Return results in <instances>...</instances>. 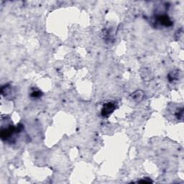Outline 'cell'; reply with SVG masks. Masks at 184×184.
<instances>
[{
	"label": "cell",
	"instance_id": "8992f818",
	"mask_svg": "<svg viewBox=\"0 0 184 184\" xmlns=\"http://www.w3.org/2000/svg\"><path fill=\"white\" fill-rule=\"evenodd\" d=\"M41 96L42 92L39 90H33L30 94V96L32 98H40Z\"/></svg>",
	"mask_w": 184,
	"mask_h": 184
},
{
	"label": "cell",
	"instance_id": "3957f363",
	"mask_svg": "<svg viewBox=\"0 0 184 184\" xmlns=\"http://www.w3.org/2000/svg\"><path fill=\"white\" fill-rule=\"evenodd\" d=\"M12 92H13V90H12V86L9 84V83L2 86L1 93L5 97H10V96H12Z\"/></svg>",
	"mask_w": 184,
	"mask_h": 184
},
{
	"label": "cell",
	"instance_id": "5b68a950",
	"mask_svg": "<svg viewBox=\"0 0 184 184\" xmlns=\"http://www.w3.org/2000/svg\"><path fill=\"white\" fill-rule=\"evenodd\" d=\"M178 75H179V71H172L170 74H168V80L170 82L176 81V80H178Z\"/></svg>",
	"mask_w": 184,
	"mask_h": 184
},
{
	"label": "cell",
	"instance_id": "277c9868",
	"mask_svg": "<svg viewBox=\"0 0 184 184\" xmlns=\"http://www.w3.org/2000/svg\"><path fill=\"white\" fill-rule=\"evenodd\" d=\"M143 92H141V91H137V92H135L132 94V99L136 101H140L141 100H143Z\"/></svg>",
	"mask_w": 184,
	"mask_h": 184
},
{
	"label": "cell",
	"instance_id": "6da1fadb",
	"mask_svg": "<svg viewBox=\"0 0 184 184\" xmlns=\"http://www.w3.org/2000/svg\"><path fill=\"white\" fill-rule=\"evenodd\" d=\"M155 23L156 24L160 25V26L164 27H170L173 25V22L169 17V16L167 14H156L155 17Z\"/></svg>",
	"mask_w": 184,
	"mask_h": 184
},
{
	"label": "cell",
	"instance_id": "7a4b0ae2",
	"mask_svg": "<svg viewBox=\"0 0 184 184\" xmlns=\"http://www.w3.org/2000/svg\"><path fill=\"white\" fill-rule=\"evenodd\" d=\"M116 107V103L115 101H109L105 103L101 109V115L104 117H107L115 110Z\"/></svg>",
	"mask_w": 184,
	"mask_h": 184
}]
</instances>
